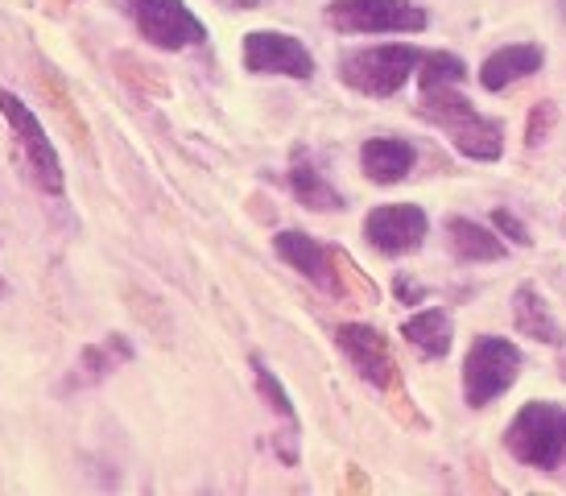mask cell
Segmentation results:
<instances>
[{"label": "cell", "instance_id": "1", "mask_svg": "<svg viewBox=\"0 0 566 496\" xmlns=\"http://www.w3.org/2000/svg\"><path fill=\"white\" fill-rule=\"evenodd\" d=\"M426 121L442 128L447 137L455 141L459 154L475 157V162H496L504 149V124L480 112L455 92V87H426L422 104H418Z\"/></svg>", "mask_w": 566, "mask_h": 496}, {"label": "cell", "instance_id": "2", "mask_svg": "<svg viewBox=\"0 0 566 496\" xmlns=\"http://www.w3.org/2000/svg\"><path fill=\"white\" fill-rule=\"evenodd\" d=\"M0 116L13 128L17 157H21V166L30 174V183L38 186V190H46V195H63L66 178H63L59 149H54V141L46 137V128L33 116L30 104H25L21 95L9 92V87H0Z\"/></svg>", "mask_w": 566, "mask_h": 496}, {"label": "cell", "instance_id": "3", "mask_svg": "<svg viewBox=\"0 0 566 496\" xmlns=\"http://www.w3.org/2000/svg\"><path fill=\"white\" fill-rule=\"evenodd\" d=\"M504 443L521 464L554 472L566 455V410L554 402H530L517 418L509 422Z\"/></svg>", "mask_w": 566, "mask_h": 496}, {"label": "cell", "instance_id": "4", "mask_svg": "<svg viewBox=\"0 0 566 496\" xmlns=\"http://www.w3.org/2000/svg\"><path fill=\"white\" fill-rule=\"evenodd\" d=\"M418 66H422V50L394 42V46H368L356 50V54H344L339 59V79L356 92L385 100V95L401 92L409 75H418Z\"/></svg>", "mask_w": 566, "mask_h": 496}, {"label": "cell", "instance_id": "5", "mask_svg": "<svg viewBox=\"0 0 566 496\" xmlns=\"http://www.w3.org/2000/svg\"><path fill=\"white\" fill-rule=\"evenodd\" d=\"M521 376V352L501 335H480L463 360V393L468 405L496 402L504 389Z\"/></svg>", "mask_w": 566, "mask_h": 496}, {"label": "cell", "instance_id": "6", "mask_svg": "<svg viewBox=\"0 0 566 496\" xmlns=\"http://www.w3.org/2000/svg\"><path fill=\"white\" fill-rule=\"evenodd\" d=\"M125 9L149 46L187 50L207 42V25L190 13L182 0H125Z\"/></svg>", "mask_w": 566, "mask_h": 496}, {"label": "cell", "instance_id": "7", "mask_svg": "<svg viewBox=\"0 0 566 496\" xmlns=\"http://www.w3.org/2000/svg\"><path fill=\"white\" fill-rule=\"evenodd\" d=\"M327 21L339 33H422L430 17L409 0H335Z\"/></svg>", "mask_w": 566, "mask_h": 496}, {"label": "cell", "instance_id": "8", "mask_svg": "<svg viewBox=\"0 0 566 496\" xmlns=\"http://www.w3.org/2000/svg\"><path fill=\"white\" fill-rule=\"evenodd\" d=\"M244 66H249L252 75H290V79L315 75L311 50L302 46L294 33H282V30L244 33Z\"/></svg>", "mask_w": 566, "mask_h": 496}, {"label": "cell", "instance_id": "9", "mask_svg": "<svg viewBox=\"0 0 566 496\" xmlns=\"http://www.w3.org/2000/svg\"><path fill=\"white\" fill-rule=\"evenodd\" d=\"M426 211L413 207V203H389V207H377L364 219V236L368 245L385 252V257H401V252H413L422 248L426 240Z\"/></svg>", "mask_w": 566, "mask_h": 496}, {"label": "cell", "instance_id": "10", "mask_svg": "<svg viewBox=\"0 0 566 496\" xmlns=\"http://www.w3.org/2000/svg\"><path fill=\"white\" fill-rule=\"evenodd\" d=\"M335 343H339V352L352 360V369L360 372L368 385L389 389L397 381V364L389 356V343H385L380 331L364 323H344L335 331Z\"/></svg>", "mask_w": 566, "mask_h": 496}, {"label": "cell", "instance_id": "11", "mask_svg": "<svg viewBox=\"0 0 566 496\" xmlns=\"http://www.w3.org/2000/svg\"><path fill=\"white\" fill-rule=\"evenodd\" d=\"M273 248H277V257H282L290 269H298L306 281H315V286H323V290H331V294H339V278H335V252H327V248L318 245V240H311L306 232H298V228H285V232L273 236Z\"/></svg>", "mask_w": 566, "mask_h": 496}, {"label": "cell", "instance_id": "12", "mask_svg": "<svg viewBox=\"0 0 566 496\" xmlns=\"http://www.w3.org/2000/svg\"><path fill=\"white\" fill-rule=\"evenodd\" d=\"M360 166L373 183L394 186V183H401V178H409V170L418 166V149L401 137H373V141H364Z\"/></svg>", "mask_w": 566, "mask_h": 496}, {"label": "cell", "instance_id": "13", "mask_svg": "<svg viewBox=\"0 0 566 496\" xmlns=\"http://www.w3.org/2000/svg\"><path fill=\"white\" fill-rule=\"evenodd\" d=\"M542 46L534 42H517V46H501L496 54H488L484 66H480V83L488 92H504L509 83H521L530 79L534 71H542Z\"/></svg>", "mask_w": 566, "mask_h": 496}, {"label": "cell", "instance_id": "14", "mask_svg": "<svg viewBox=\"0 0 566 496\" xmlns=\"http://www.w3.org/2000/svg\"><path fill=\"white\" fill-rule=\"evenodd\" d=\"M513 323H517V331L521 335H530V340H542V343L563 340V327H558V319H554L551 307H546V298L537 294L534 286H521L517 290V302H513Z\"/></svg>", "mask_w": 566, "mask_h": 496}, {"label": "cell", "instance_id": "15", "mask_svg": "<svg viewBox=\"0 0 566 496\" xmlns=\"http://www.w3.org/2000/svg\"><path fill=\"white\" fill-rule=\"evenodd\" d=\"M290 190H294V199L302 207H315V211H339L344 199H339V190L323 178V170H315L306 154L294 157V166H290Z\"/></svg>", "mask_w": 566, "mask_h": 496}, {"label": "cell", "instance_id": "16", "mask_svg": "<svg viewBox=\"0 0 566 496\" xmlns=\"http://www.w3.org/2000/svg\"><path fill=\"white\" fill-rule=\"evenodd\" d=\"M401 335L406 343H413L422 356L439 360L451 352V319L442 314V310H422V314H413L401 323Z\"/></svg>", "mask_w": 566, "mask_h": 496}, {"label": "cell", "instance_id": "17", "mask_svg": "<svg viewBox=\"0 0 566 496\" xmlns=\"http://www.w3.org/2000/svg\"><path fill=\"white\" fill-rule=\"evenodd\" d=\"M447 232H451V248H455L459 261H501L504 257L501 240L475 219H451Z\"/></svg>", "mask_w": 566, "mask_h": 496}, {"label": "cell", "instance_id": "18", "mask_svg": "<svg viewBox=\"0 0 566 496\" xmlns=\"http://www.w3.org/2000/svg\"><path fill=\"white\" fill-rule=\"evenodd\" d=\"M468 79V66L455 59V54H442V50H434V54H422V66H418V83L426 87H459Z\"/></svg>", "mask_w": 566, "mask_h": 496}, {"label": "cell", "instance_id": "19", "mask_svg": "<svg viewBox=\"0 0 566 496\" xmlns=\"http://www.w3.org/2000/svg\"><path fill=\"white\" fill-rule=\"evenodd\" d=\"M252 369H256V385H261V393L269 397V405H273L282 418L294 422V405H290V393L282 389V381H277V376H273V372H269L261 360H252Z\"/></svg>", "mask_w": 566, "mask_h": 496}, {"label": "cell", "instance_id": "20", "mask_svg": "<svg viewBox=\"0 0 566 496\" xmlns=\"http://www.w3.org/2000/svg\"><path fill=\"white\" fill-rule=\"evenodd\" d=\"M492 224H496V228H501L504 236H513V240H517V245H534V236H530V228H525V224H521L517 216H513V211H496V216H492Z\"/></svg>", "mask_w": 566, "mask_h": 496}, {"label": "cell", "instance_id": "21", "mask_svg": "<svg viewBox=\"0 0 566 496\" xmlns=\"http://www.w3.org/2000/svg\"><path fill=\"white\" fill-rule=\"evenodd\" d=\"M551 121H554V108H551V104H542V108L534 112V121H530V145H537V141H542V133L551 128Z\"/></svg>", "mask_w": 566, "mask_h": 496}, {"label": "cell", "instance_id": "22", "mask_svg": "<svg viewBox=\"0 0 566 496\" xmlns=\"http://www.w3.org/2000/svg\"><path fill=\"white\" fill-rule=\"evenodd\" d=\"M216 4H223V9H261L265 0H216Z\"/></svg>", "mask_w": 566, "mask_h": 496}, {"label": "cell", "instance_id": "23", "mask_svg": "<svg viewBox=\"0 0 566 496\" xmlns=\"http://www.w3.org/2000/svg\"><path fill=\"white\" fill-rule=\"evenodd\" d=\"M0 290H4V286H0Z\"/></svg>", "mask_w": 566, "mask_h": 496}]
</instances>
